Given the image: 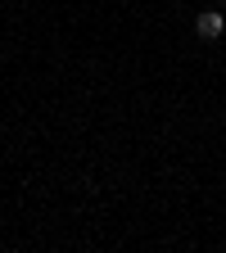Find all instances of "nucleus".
Masks as SVG:
<instances>
[{"label": "nucleus", "instance_id": "1", "mask_svg": "<svg viewBox=\"0 0 226 253\" xmlns=\"http://www.w3.org/2000/svg\"><path fill=\"white\" fill-rule=\"evenodd\" d=\"M195 32H199V37H204V41H217V37H222V32H226V18H222L217 9H204V14L195 18Z\"/></svg>", "mask_w": 226, "mask_h": 253}, {"label": "nucleus", "instance_id": "2", "mask_svg": "<svg viewBox=\"0 0 226 253\" xmlns=\"http://www.w3.org/2000/svg\"><path fill=\"white\" fill-rule=\"evenodd\" d=\"M222 5H226V0H222Z\"/></svg>", "mask_w": 226, "mask_h": 253}]
</instances>
